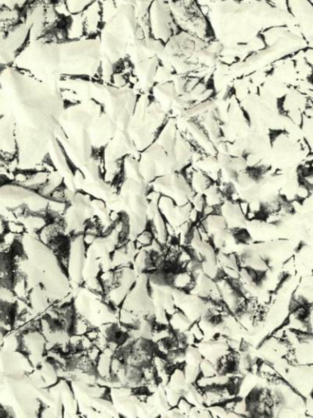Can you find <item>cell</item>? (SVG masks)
Here are the masks:
<instances>
[{
  "mask_svg": "<svg viewBox=\"0 0 313 418\" xmlns=\"http://www.w3.org/2000/svg\"><path fill=\"white\" fill-rule=\"evenodd\" d=\"M20 353L28 355L46 354V340L40 331H29L20 334Z\"/></svg>",
  "mask_w": 313,
  "mask_h": 418,
  "instance_id": "obj_1",
  "label": "cell"
},
{
  "mask_svg": "<svg viewBox=\"0 0 313 418\" xmlns=\"http://www.w3.org/2000/svg\"><path fill=\"white\" fill-rule=\"evenodd\" d=\"M167 284L175 291L189 293L195 285V279L191 273L176 269L167 274Z\"/></svg>",
  "mask_w": 313,
  "mask_h": 418,
  "instance_id": "obj_2",
  "label": "cell"
},
{
  "mask_svg": "<svg viewBox=\"0 0 313 418\" xmlns=\"http://www.w3.org/2000/svg\"><path fill=\"white\" fill-rule=\"evenodd\" d=\"M116 353L109 348L104 349L95 364V373L105 382H113L111 374L112 360Z\"/></svg>",
  "mask_w": 313,
  "mask_h": 418,
  "instance_id": "obj_3",
  "label": "cell"
},
{
  "mask_svg": "<svg viewBox=\"0 0 313 418\" xmlns=\"http://www.w3.org/2000/svg\"><path fill=\"white\" fill-rule=\"evenodd\" d=\"M92 327L86 318L77 314L72 327H71L70 334L77 336H85Z\"/></svg>",
  "mask_w": 313,
  "mask_h": 418,
  "instance_id": "obj_4",
  "label": "cell"
},
{
  "mask_svg": "<svg viewBox=\"0 0 313 418\" xmlns=\"http://www.w3.org/2000/svg\"><path fill=\"white\" fill-rule=\"evenodd\" d=\"M199 371H200L201 376L203 377L215 376L217 374V365L210 360L202 359L200 364H199Z\"/></svg>",
  "mask_w": 313,
  "mask_h": 418,
  "instance_id": "obj_5",
  "label": "cell"
},
{
  "mask_svg": "<svg viewBox=\"0 0 313 418\" xmlns=\"http://www.w3.org/2000/svg\"><path fill=\"white\" fill-rule=\"evenodd\" d=\"M154 240L153 233L148 228L141 231L139 235H137L135 238V241L144 247V249L150 246Z\"/></svg>",
  "mask_w": 313,
  "mask_h": 418,
  "instance_id": "obj_6",
  "label": "cell"
},
{
  "mask_svg": "<svg viewBox=\"0 0 313 418\" xmlns=\"http://www.w3.org/2000/svg\"><path fill=\"white\" fill-rule=\"evenodd\" d=\"M6 227L7 231L16 235H24L26 233L25 226L18 220L6 222Z\"/></svg>",
  "mask_w": 313,
  "mask_h": 418,
  "instance_id": "obj_7",
  "label": "cell"
},
{
  "mask_svg": "<svg viewBox=\"0 0 313 418\" xmlns=\"http://www.w3.org/2000/svg\"><path fill=\"white\" fill-rule=\"evenodd\" d=\"M188 331L192 335L197 343H201L206 339L205 334H204L200 326H199L197 321L192 323Z\"/></svg>",
  "mask_w": 313,
  "mask_h": 418,
  "instance_id": "obj_8",
  "label": "cell"
},
{
  "mask_svg": "<svg viewBox=\"0 0 313 418\" xmlns=\"http://www.w3.org/2000/svg\"><path fill=\"white\" fill-rule=\"evenodd\" d=\"M178 412L182 413L183 415H188L192 411L193 405L190 403L186 398L182 397L178 403L176 407Z\"/></svg>",
  "mask_w": 313,
  "mask_h": 418,
  "instance_id": "obj_9",
  "label": "cell"
},
{
  "mask_svg": "<svg viewBox=\"0 0 313 418\" xmlns=\"http://www.w3.org/2000/svg\"><path fill=\"white\" fill-rule=\"evenodd\" d=\"M86 355L87 357L92 361L93 363L96 364L97 360L99 358L102 353V350L98 349L96 346H93V348H90L86 353H84Z\"/></svg>",
  "mask_w": 313,
  "mask_h": 418,
  "instance_id": "obj_10",
  "label": "cell"
},
{
  "mask_svg": "<svg viewBox=\"0 0 313 418\" xmlns=\"http://www.w3.org/2000/svg\"><path fill=\"white\" fill-rule=\"evenodd\" d=\"M161 196L162 194L153 189L146 194V199L149 203L158 204Z\"/></svg>",
  "mask_w": 313,
  "mask_h": 418,
  "instance_id": "obj_11",
  "label": "cell"
},
{
  "mask_svg": "<svg viewBox=\"0 0 313 418\" xmlns=\"http://www.w3.org/2000/svg\"><path fill=\"white\" fill-rule=\"evenodd\" d=\"M200 221H201L200 213H199L196 210V209H194L192 208L191 209V211H190L188 213V222L191 223V224H192L193 226H195L197 224L198 222H200Z\"/></svg>",
  "mask_w": 313,
  "mask_h": 418,
  "instance_id": "obj_12",
  "label": "cell"
},
{
  "mask_svg": "<svg viewBox=\"0 0 313 418\" xmlns=\"http://www.w3.org/2000/svg\"><path fill=\"white\" fill-rule=\"evenodd\" d=\"M282 217V215L277 212H272L268 213V215L265 217L264 219H266V222L268 224H276L277 222L281 221Z\"/></svg>",
  "mask_w": 313,
  "mask_h": 418,
  "instance_id": "obj_13",
  "label": "cell"
},
{
  "mask_svg": "<svg viewBox=\"0 0 313 418\" xmlns=\"http://www.w3.org/2000/svg\"><path fill=\"white\" fill-rule=\"evenodd\" d=\"M237 204H238L239 210L241 215L244 217L247 215V212L250 211V203L247 201H245V199H241Z\"/></svg>",
  "mask_w": 313,
  "mask_h": 418,
  "instance_id": "obj_14",
  "label": "cell"
},
{
  "mask_svg": "<svg viewBox=\"0 0 313 418\" xmlns=\"http://www.w3.org/2000/svg\"><path fill=\"white\" fill-rule=\"evenodd\" d=\"M244 217L246 220H248L249 222H253L258 219V215L257 213L250 210L247 212V215H246Z\"/></svg>",
  "mask_w": 313,
  "mask_h": 418,
  "instance_id": "obj_15",
  "label": "cell"
},
{
  "mask_svg": "<svg viewBox=\"0 0 313 418\" xmlns=\"http://www.w3.org/2000/svg\"><path fill=\"white\" fill-rule=\"evenodd\" d=\"M7 231L6 222L0 217V238L4 235V233Z\"/></svg>",
  "mask_w": 313,
  "mask_h": 418,
  "instance_id": "obj_16",
  "label": "cell"
},
{
  "mask_svg": "<svg viewBox=\"0 0 313 418\" xmlns=\"http://www.w3.org/2000/svg\"><path fill=\"white\" fill-rule=\"evenodd\" d=\"M8 416L7 411L0 406V418H6Z\"/></svg>",
  "mask_w": 313,
  "mask_h": 418,
  "instance_id": "obj_17",
  "label": "cell"
}]
</instances>
